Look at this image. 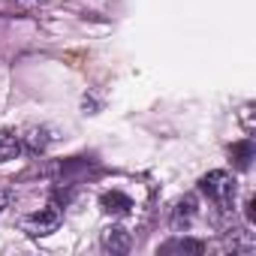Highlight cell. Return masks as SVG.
Wrapping results in <instances>:
<instances>
[{"label": "cell", "mask_w": 256, "mask_h": 256, "mask_svg": "<svg viewBox=\"0 0 256 256\" xmlns=\"http://www.w3.org/2000/svg\"><path fill=\"white\" fill-rule=\"evenodd\" d=\"M196 211H199V205H196V196H184V199H178L175 202V208H172V229H187L193 220H196Z\"/></svg>", "instance_id": "obj_5"}, {"label": "cell", "mask_w": 256, "mask_h": 256, "mask_svg": "<svg viewBox=\"0 0 256 256\" xmlns=\"http://www.w3.org/2000/svg\"><path fill=\"white\" fill-rule=\"evenodd\" d=\"M22 154V136H16L12 130H0V163L16 160Z\"/></svg>", "instance_id": "obj_8"}, {"label": "cell", "mask_w": 256, "mask_h": 256, "mask_svg": "<svg viewBox=\"0 0 256 256\" xmlns=\"http://www.w3.org/2000/svg\"><path fill=\"white\" fill-rule=\"evenodd\" d=\"M244 208H247V211H244V214H247V223H256V211H253V208H256V199H253V196L247 199V205H244Z\"/></svg>", "instance_id": "obj_10"}, {"label": "cell", "mask_w": 256, "mask_h": 256, "mask_svg": "<svg viewBox=\"0 0 256 256\" xmlns=\"http://www.w3.org/2000/svg\"><path fill=\"white\" fill-rule=\"evenodd\" d=\"M100 208L106 214H112V217H124V214L133 211V199L126 196V193H120V190H106L100 196Z\"/></svg>", "instance_id": "obj_3"}, {"label": "cell", "mask_w": 256, "mask_h": 256, "mask_svg": "<svg viewBox=\"0 0 256 256\" xmlns=\"http://www.w3.org/2000/svg\"><path fill=\"white\" fill-rule=\"evenodd\" d=\"M229 154H232V163H235V169H250V163H253V157H256V151H253V142L250 139H244V142H235L232 148H229Z\"/></svg>", "instance_id": "obj_9"}, {"label": "cell", "mask_w": 256, "mask_h": 256, "mask_svg": "<svg viewBox=\"0 0 256 256\" xmlns=\"http://www.w3.org/2000/svg\"><path fill=\"white\" fill-rule=\"evenodd\" d=\"M22 142H24V148H28L30 154H42V151L48 148L52 136H48V130H46V126H30V130L22 136Z\"/></svg>", "instance_id": "obj_7"}, {"label": "cell", "mask_w": 256, "mask_h": 256, "mask_svg": "<svg viewBox=\"0 0 256 256\" xmlns=\"http://www.w3.org/2000/svg\"><path fill=\"white\" fill-rule=\"evenodd\" d=\"M199 190L208 196V202H214L220 211H232V202H235V193H238V181L232 172L226 169H214L208 172L202 181H199Z\"/></svg>", "instance_id": "obj_1"}, {"label": "cell", "mask_w": 256, "mask_h": 256, "mask_svg": "<svg viewBox=\"0 0 256 256\" xmlns=\"http://www.w3.org/2000/svg\"><path fill=\"white\" fill-rule=\"evenodd\" d=\"M10 202H12V193L10 190H0V214L10 208Z\"/></svg>", "instance_id": "obj_11"}, {"label": "cell", "mask_w": 256, "mask_h": 256, "mask_svg": "<svg viewBox=\"0 0 256 256\" xmlns=\"http://www.w3.org/2000/svg\"><path fill=\"white\" fill-rule=\"evenodd\" d=\"M100 244L106 253H130V232L120 229V226H108L102 235H100Z\"/></svg>", "instance_id": "obj_4"}, {"label": "cell", "mask_w": 256, "mask_h": 256, "mask_svg": "<svg viewBox=\"0 0 256 256\" xmlns=\"http://www.w3.org/2000/svg\"><path fill=\"white\" fill-rule=\"evenodd\" d=\"M160 253H184V256H202L205 253V244L196 241V238H172L160 247Z\"/></svg>", "instance_id": "obj_6"}, {"label": "cell", "mask_w": 256, "mask_h": 256, "mask_svg": "<svg viewBox=\"0 0 256 256\" xmlns=\"http://www.w3.org/2000/svg\"><path fill=\"white\" fill-rule=\"evenodd\" d=\"M58 226H60V208L58 205H46V208H40L22 220V229L34 238L52 235V232H58Z\"/></svg>", "instance_id": "obj_2"}]
</instances>
